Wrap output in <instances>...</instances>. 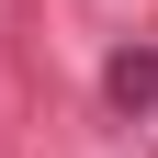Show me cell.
I'll return each instance as SVG.
<instances>
[{
    "label": "cell",
    "instance_id": "obj_1",
    "mask_svg": "<svg viewBox=\"0 0 158 158\" xmlns=\"http://www.w3.org/2000/svg\"><path fill=\"white\" fill-rule=\"evenodd\" d=\"M113 102L124 113H158V45H124L113 56Z\"/></svg>",
    "mask_w": 158,
    "mask_h": 158
}]
</instances>
